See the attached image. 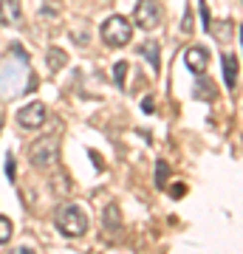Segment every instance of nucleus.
<instances>
[{
	"instance_id": "f257e3e1",
	"label": "nucleus",
	"mask_w": 243,
	"mask_h": 254,
	"mask_svg": "<svg viewBox=\"0 0 243 254\" xmlns=\"http://www.w3.org/2000/svg\"><path fill=\"white\" fill-rule=\"evenodd\" d=\"M102 43L110 48H122L130 43V37H133V26H130V20L122 17V14H110L105 23H102Z\"/></svg>"
},
{
	"instance_id": "f03ea898",
	"label": "nucleus",
	"mask_w": 243,
	"mask_h": 254,
	"mask_svg": "<svg viewBox=\"0 0 243 254\" xmlns=\"http://www.w3.org/2000/svg\"><path fill=\"white\" fill-rule=\"evenodd\" d=\"M57 229L63 232L65 237H82L88 232V218L80 206L74 203H65L60 212H57Z\"/></svg>"
},
{
	"instance_id": "7ed1b4c3",
	"label": "nucleus",
	"mask_w": 243,
	"mask_h": 254,
	"mask_svg": "<svg viewBox=\"0 0 243 254\" xmlns=\"http://www.w3.org/2000/svg\"><path fill=\"white\" fill-rule=\"evenodd\" d=\"M57 155H60V141H57L54 136L37 138L34 144L28 147V158H31V164H34V167H40V170L54 167V164H57Z\"/></svg>"
},
{
	"instance_id": "20e7f679",
	"label": "nucleus",
	"mask_w": 243,
	"mask_h": 254,
	"mask_svg": "<svg viewBox=\"0 0 243 254\" xmlns=\"http://www.w3.org/2000/svg\"><path fill=\"white\" fill-rule=\"evenodd\" d=\"M162 14L164 11L156 0H139V3H136V11H133V20H136L139 28L153 31V28H159V23H162Z\"/></svg>"
},
{
	"instance_id": "39448f33",
	"label": "nucleus",
	"mask_w": 243,
	"mask_h": 254,
	"mask_svg": "<svg viewBox=\"0 0 243 254\" xmlns=\"http://www.w3.org/2000/svg\"><path fill=\"white\" fill-rule=\"evenodd\" d=\"M45 119H48V113H45L43 102H31V105H26V108L17 110V122H20V127H26V130H37V127H43Z\"/></svg>"
},
{
	"instance_id": "423d86ee",
	"label": "nucleus",
	"mask_w": 243,
	"mask_h": 254,
	"mask_svg": "<svg viewBox=\"0 0 243 254\" xmlns=\"http://www.w3.org/2000/svg\"><path fill=\"white\" fill-rule=\"evenodd\" d=\"M184 65H187L189 71L195 73V76H201V73L209 68V54H207V48H201V46L187 48V54H184Z\"/></svg>"
},
{
	"instance_id": "0eeeda50",
	"label": "nucleus",
	"mask_w": 243,
	"mask_h": 254,
	"mask_svg": "<svg viewBox=\"0 0 243 254\" xmlns=\"http://www.w3.org/2000/svg\"><path fill=\"white\" fill-rule=\"evenodd\" d=\"M0 23L17 26L20 23V3L17 0H0Z\"/></svg>"
},
{
	"instance_id": "6e6552de",
	"label": "nucleus",
	"mask_w": 243,
	"mask_h": 254,
	"mask_svg": "<svg viewBox=\"0 0 243 254\" xmlns=\"http://www.w3.org/2000/svg\"><path fill=\"white\" fill-rule=\"evenodd\" d=\"M224 79L229 91L238 88V57L235 54H224Z\"/></svg>"
},
{
	"instance_id": "1a4fd4ad",
	"label": "nucleus",
	"mask_w": 243,
	"mask_h": 254,
	"mask_svg": "<svg viewBox=\"0 0 243 254\" xmlns=\"http://www.w3.org/2000/svg\"><path fill=\"white\" fill-rule=\"evenodd\" d=\"M139 57H144L147 63H150V68H153L156 73H159V68H162V60H159V43H142L139 46Z\"/></svg>"
},
{
	"instance_id": "9d476101",
	"label": "nucleus",
	"mask_w": 243,
	"mask_h": 254,
	"mask_svg": "<svg viewBox=\"0 0 243 254\" xmlns=\"http://www.w3.org/2000/svg\"><path fill=\"white\" fill-rule=\"evenodd\" d=\"M192 88H195V91H192V96H195V99H204V102L215 99V85H212V79H198Z\"/></svg>"
},
{
	"instance_id": "9b49d317",
	"label": "nucleus",
	"mask_w": 243,
	"mask_h": 254,
	"mask_svg": "<svg viewBox=\"0 0 243 254\" xmlns=\"http://www.w3.org/2000/svg\"><path fill=\"white\" fill-rule=\"evenodd\" d=\"M209 31H215V37L221 40V43H229V37H232L235 26H232V20H221V23H212V26H209Z\"/></svg>"
},
{
	"instance_id": "f8f14e48",
	"label": "nucleus",
	"mask_w": 243,
	"mask_h": 254,
	"mask_svg": "<svg viewBox=\"0 0 243 254\" xmlns=\"http://www.w3.org/2000/svg\"><path fill=\"white\" fill-rule=\"evenodd\" d=\"M65 63H68V54H65L63 48H51V51H48V68H51V71H60Z\"/></svg>"
},
{
	"instance_id": "ddd939ff",
	"label": "nucleus",
	"mask_w": 243,
	"mask_h": 254,
	"mask_svg": "<svg viewBox=\"0 0 243 254\" xmlns=\"http://www.w3.org/2000/svg\"><path fill=\"white\" fill-rule=\"evenodd\" d=\"M105 226H108L110 232H116L119 229V206L116 203H110V206L105 209Z\"/></svg>"
},
{
	"instance_id": "4468645a",
	"label": "nucleus",
	"mask_w": 243,
	"mask_h": 254,
	"mask_svg": "<svg viewBox=\"0 0 243 254\" xmlns=\"http://www.w3.org/2000/svg\"><path fill=\"white\" fill-rule=\"evenodd\" d=\"M125 73H127V63H125V60L113 63V79H116L119 88H125Z\"/></svg>"
},
{
	"instance_id": "2eb2a0df",
	"label": "nucleus",
	"mask_w": 243,
	"mask_h": 254,
	"mask_svg": "<svg viewBox=\"0 0 243 254\" xmlns=\"http://www.w3.org/2000/svg\"><path fill=\"white\" fill-rule=\"evenodd\" d=\"M167 175H170L167 164L159 161V164H156V187H159V190H164V184H167Z\"/></svg>"
},
{
	"instance_id": "dca6fc26",
	"label": "nucleus",
	"mask_w": 243,
	"mask_h": 254,
	"mask_svg": "<svg viewBox=\"0 0 243 254\" xmlns=\"http://www.w3.org/2000/svg\"><path fill=\"white\" fill-rule=\"evenodd\" d=\"M9 237H11V220L0 215V243H9Z\"/></svg>"
},
{
	"instance_id": "f3484780",
	"label": "nucleus",
	"mask_w": 243,
	"mask_h": 254,
	"mask_svg": "<svg viewBox=\"0 0 243 254\" xmlns=\"http://www.w3.org/2000/svg\"><path fill=\"white\" fill-rule=\"evenodd\" d=\"M198 9H201V20H204V28H207V31H209V26H212V17H209L207 0H201V3H198Z\"/></svg>"
},
{
	"instance_id": "a211bd4d",
	"label": "nucleus",
	"mask_w": 243,
	"mask_h": 254,
	"mask_svg": "<svg viewBox=\"0 0 243 254\" xmlns=\"http://www.w3.org/2000/svg\"><path fill=\"white\" fill-rule=\"evenodd\" d=\"M181 28H184V31H192V14H189V6H187V11H184V23H181Z\"/></svg>"
},
{
	"instance_id": "6ab92c4d",
	"label": "nucleus",
	"mask_w": 243,
	"mask_h": 254,
	"mask_svg": "<svg viewBox=\"0 0 243 254\" xmlns=\"http://www.w3.org/2000/svg\"><path fill=\"white\" fill-rule=\"evenodd\" d=\"M6 175L14 181V158H11V155H6Z\"/></svg>"
},
{
	"instance_id": "aec40b11",
	"label": "nucleus",
	"mask_w": 243,
	"mask_h": 254,
	"mask_svg": "<svg viewBox=\"0 0 243 254\" xmlns=\"http://www.w3.org/2000/svg\"><path fill=\"white\" fill-rule=\"evenodd\" d=\"M142 110H144V113H156V110H153V96H144V102H142Z\"/></svg>"
},
{
	"instance_id": "412c9836",
	"label": "nucleus",
	"mask_w": 243,
	"mask_h": 254,
	"mask_svg": "<svg viewBox=\"0 0 243 254\" xmlns=\"http://www.w3.org/2000/svg\"><path fill=\"white\" fill-rule=\"evenodd\" d=\"M11 254H34L28 246H17V249H11Z\"/></svg>"
},
{
	"instance_id": "4be33fe9",
	"label": "nucleus",
	"mask_w": 243,
	"mask_h": 254,
	"mask_svg": "<svg viewBox=\"0 0 243 254\" xmlns=\"http://www.w3.org/2000/svg\"><path fill=\"white\" fill-rule=\"evenodd\" d=\"M90 161L96 164V167H102V158H99V155H96V153H93V150H90Z\"/></svg>"
},
{
	"instance_id": "5701e85b",
	"label": "nucleus",
	"mask_w": 243,
	"mask_h": 254,
	"mask_svg": "<svg viewBox=\"0 0 243 254\" xmlns=\"http://www.w3.org/2000/svg\"><path fill=\"white\" fill-rule=\"evenodd\" d=\"M0 133H3V119H0Z\"/></svg>"
}]
</instances>
